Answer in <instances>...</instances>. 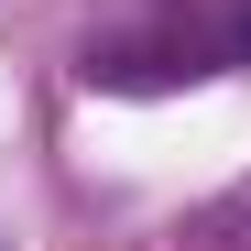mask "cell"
<instances>
[{"label": "cell", "instance_id": "cell-1", "mask_svg": "<svg viewBox=\"0 0 251 251\" xmlns=\"http://www.w3.org/2000/svg\"><path fill=\"white\" fill-rule=\"evenodd\" d=\"M229 55H240V66H251V0H240V22H229Z\"/></svg>", "mask_w": 251, "mask_h": 251}]
</instances>
